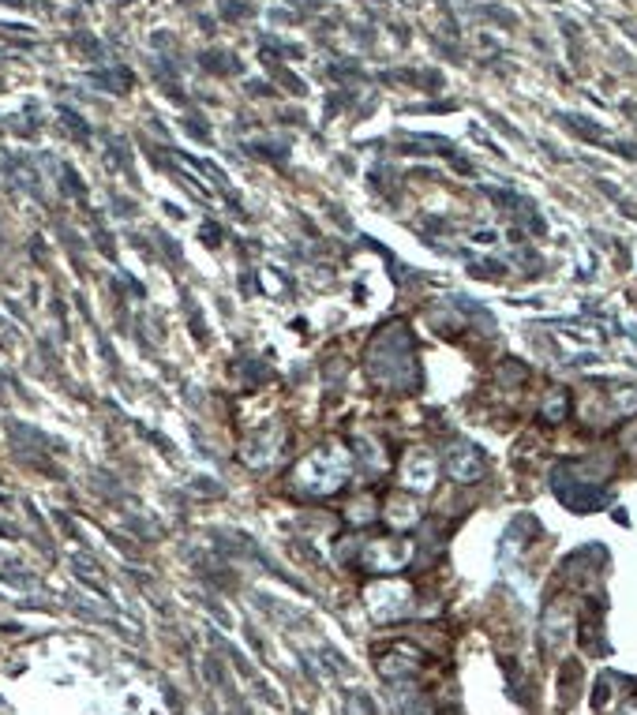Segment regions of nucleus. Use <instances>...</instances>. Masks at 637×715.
I'll return each mask as SVG.
<instances>
[{"mask_svg": "<svg viewBox=\"0 0 637 715\" xmlns=\"http://www.w3.org/2000/svg\"><path fill=\"white\" fill-rule=\"evenodd\" d=\"M446 469H450V476L458 480V483H476V480L483 476V457H480L473 446H458V450L450 453Z\"/></svg>", "mask_w": 637, "mask_h": 715, "instance_id": "nucleus-1", "label": "nucleus"}, {"mask_svg": "<svg viewBox=\"0 0 637 715\" xmlns=\"http://www.w3.org/2000/svg\"><path fill=\"white\" fill-rule=\"evenodd\" d=\"M562 412H566V393H552V401H548V416L552 420H562Z\"/></svg>", "mask_w": 637, "mask_h": 715, "instance_id": "nucleus-2", "label": "nucleus"}]
</instances>
